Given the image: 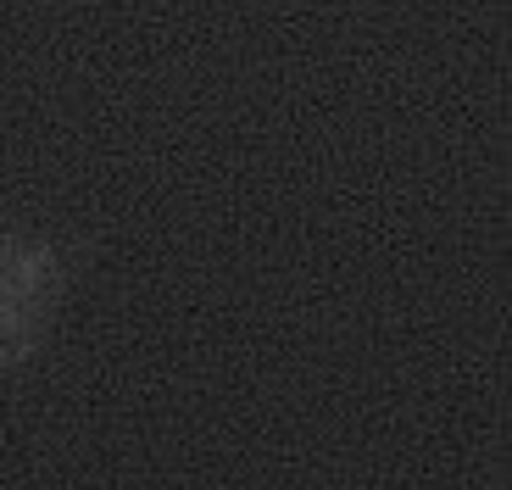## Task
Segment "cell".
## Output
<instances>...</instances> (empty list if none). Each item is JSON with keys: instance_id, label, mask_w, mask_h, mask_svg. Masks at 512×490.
<instances>
[{"instance_id": "1", "label": "cell", "mask_w": 512, "mask_h": 490, "mask_svg": "<svg viewBox=\"0 0 512 490\" xmlns=\"http://www.w3.org/2000/svg\"><path fill=\"white\" fill-rule=\"evenodd\" d=\"M62 257L45 240L0 234V374L28 362L62 301Z\"/></svg>"}]
</instances>
